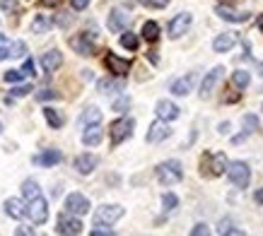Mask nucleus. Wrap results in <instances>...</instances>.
<instances>
[{"label":"nucleus","instance_id":"nucleus-1","mask_svg":"<svg viewBox=\"0 0 263 236\" xmlns=\"http://www.w3.org/2000/svg\"><path fill=\"white\" fill-rule=\"evenodd\" d=\"M157 179H160V183H164V186H174V183H179L183 179L181 162H176V159L162 162V164L157 166Z\"/></svg>","mask_w":263,"mask_h":236},{"label":"nucleus","instance_id":"nucleus-2","mask_svg":"<svg viewBox=\"0 0 263 236\" xmlns=\"http://www.w3.org/2000/svg\"><path fill=\"white\" fill-rule=\"evenodd\" d=\"M227 157H224L222 152H217V154H203V159H200V171L205 173V176H222L224 171H227Z\"/></svg>","mask_w":263,"mask_h":236},{"label":"nucleus","instance_id":"nucleus-3","mask_svg":"<svg viewBox=\"0 0 263 236\" xmlns=\"http://www.w3.org/2000/svg\"><path fill=\"white\" fill-rule=\"evenodd\" d=\"M227 176L237 188H247L251 181V169L247 162H232V164H227Z\"/></svg>","mask_w":263,"mask_h":236},{"label":"nucleus","instance_id":"nucleus-4","mask_svg":"<svg viewBox=\"0 0 263 236\" xmlns=\"http://www.w3.org/2000/svg\"><path fill=\"white\" fill-rule=\"evenodd\" d=\"M133 118H119V121H114L111 128H109V133H111V145H121L123 140H128L130 135H133Z\"/></svg>","mask_w":263,"mask_h":236},{"label":"nucleus","instance_id":"nucleus-5","mask_svg":"<svg viewBox=\"0 0 263 236\" xmlns=\"http://www.w3.org/2000/svg\"><path fill=\"white\" fill-rule=\"evenodd\" d=\"M27 214H29V220H32L34 224H44V222L48 220V203L41 195L32 198V200H29V207H27Z\"/></svg>","mask_w":263,"mask_h":236},{"label":"nucleus","instance_id":"nucleus-6","mask_svg":"<svg viewBox=\"0 0 263 236\" xmlns=\"http://www.w3.org/2000/svg\"><path fill=\"white\" fill-rule=\"evenodd\" d=\"M65 210H68V214L82 217V214L89 212V200L82 193H70V195L65 198Z\"/></svg>","mask_w":263,"mask_h":236},{"label":"nucleus","instance_id":"nucleus-7","mask_svg":"<svg viewBox=\"0 0 263 236\" xmlns=\"http://www.w3.org/2000/svg\"><path fill=\"white\" fill-rule=\"evenodd\" d=\"M121 217H123V207L121 205H104V207H99L95 214V222L97 224H114V222H119Z\"/></svg>","mask_w":263,"mask_h":236},{"label":"nucleus","instance_id":"nucleus-8","mask_svg":"<svg viewBox=\"0 0 263 236\" xmlns=\"http://www.w3.org/2000/svg\"><path fill=\"white\" fill-rule=\"evenodd\" d=\"M130 12L126 8H114L111 15H109V29L111 32H126L128 24H130Z\"/></svg>","mask_w":263,"mask_h":236},{"label":"nucleus","instance_id":"nucleus-9","mask_svg":"<svg viewBox=\"0 0 263 236\" xmlns=\"http://www.w3.org/2000/svg\"><path fill=\"white\" fill-rule=\"evenodd\" d=\"M70 46L80 55H95V34L85 32V34H80V36H72Z\"/></svg>","mask_w":263,"mask_h":236},{"label":"nucleus","instance_id":"nucleus-10","mask_svg":"<svg viewBox=\"0 0 263 236\" xmlns=\"http://www.w3.org/2000/svg\"><path fill=\"white\" fill-rule=\"evenodd\" d=\"M222 72H224L222 65H215V68H213V70L203 77V82H200V96H203V99H208V96L213 94V89H215V85L220 82Z\"/></svg>","mask_w":263,"mask_h":236},{"label":"nucleus","instance_id":"nucleus-11","mask_svg":"<svg viewBox=\"0 0 263 236\" xmlns=\"http://www.w3.org/2000/svg\"><path fill=\"white\" fill-rule=\"evenodd\" d=\"M104 63H106V68H109V72H114L116 77H126L128 70H130V61H126V58H119L116 53H106Z\"/></svg>","mask_w":263,"mask_h":236},{"label":"nucleus","instance_id":"nucleus-12","mask_svg":"<svg viewBox=\"0 0 263 236\" xmlns=\"http://www.w3.org/2000/svg\"><path fill=\"white\" fill-rule=\"evenodd\" d=\"M191 22H193L191 12H181V15H176L174 19L169 22V36H172V39H179V36L191 27Z\"/></svg>","mask_w":263,"mask_h":236},{"label":"nucleus","instance_id":"nucleus-13","mask_svg":"<svg viewBox=\"0 0 263 236\" xmlns=\"http://www.w3.org/2000/svg\"><path fill=\"white\" fill-rule=\"evenodd\" d=\"M58 234H82V222L80 220H75V214L72 217H68V214H61L58 217V227H56Z\"/></svg>","mask_w":263,"mask_h":236},{"label":"nucleus","instance_id":"nucleus-14","mask_svg":"<svg viewBox=\"0 0 263 236\" xmlns=\"http://www.w3.org/2000/svg\"><path fill=\"white\" fill-rule=\"evenodd\" d=\"M169 135H172V128L167 126V121H155V123H152L150 126V130H147V142H152V145H155V142H162V140H167Z\"/></svg>","mask_w":263,"mask_h":236},{"label":"nucleus","instance_id":"nucleus-15","mask_svg":"<svg viewBox=\"0 0 263 236\" xmlns=\"http://www.w3.org/2000/svg\"><path fill=\"white\" fill-rule=\"evenodd\" d=\"M61 63H63V55H61V51H56V48H51V51H46V53L41 55V68H44V72H56L58 68H61Z\"/></svg>","mask_w":263,"mask_h":236},{"label":"nucleus","instance_id":"nucleus-16","mask_svg":"<svg viewBox=\"0 0 263 236\" xmlns=\"http://www.w3.org/2000/svg\"><path fill=\"white\" fill-rule=\"evenodd\" d=\"M193 82H196V75H193V72H189V75H183V77L174 80V82H172V94L186 96L193 89Z\"/></svg>","mask_w":263,"mask_h":236},{"label":"nucleus","instance_id":"nucleus-17","mask_svg":"<svg viewBox=\"0 0 263 236\" xmlns=\"http://www.w3.org/2000/svg\"><path fill=\"white\" fill-rule=\"evenodd\" d=\"M155 111H157V116L162 118V121H174V118H179V106L172 102H167V99H162V102H157V106H155Z\"/></svg>","mask_w":263,"mask_h":236},{"label":"nucleus","instance_id":"nucleus-18","mask_svg":"<svg viewBox=\"0 0 263 236\" xmlns=\"http://www.w3.org/2000/svg\"><path fill=\"white\" fill-rule=\"evenodd\" d=\"M97 164H99V157H95V154H80V157L75 159V169L80 173H92L97 169Z\"/></svg>","mask_w":263,"mask_h":236},{"label":"nucleus","instance_id":"nucleus-19","mask_svg":"<svg viewBox=\"0 0 263 236\" xmlns=\"http://www.w3.org/2000/svg\"><path fill=\"white\" fill-rule=\"evenodd\" d=\"M234 44H237V36H234L232 32H224V34H220V36H215L213 48H215V53H227Z\"/></svg>","mask_w":263,"mask_h":236},{"label":"nucleus","instance_id":"nucleus-20","mask_svg":"<svg viewBox=\"0 0 263 236\" xmlns=\"http://www.w3.org/2000/svg\"><path fill=\"white\" fill-rule=\"evenodd\" d=\"M102 128H99V123H92V126H85V133H82V142L87 145V147H95V145H99L102 142Z\"/></svg>","mask_w":263,"mask_h":236},{"label":"nucleus","instance_id":"nucleus-21","mask_svg":"<svg viewBox=\"0 0 263 236\" xmlns=\"http://www.w3.org/2000/svg\"><path fill=\"white\" fill-rule=\"evenodd\" d=\"M63 159V154L58 150H46V152H41V154H36L34 157V164H39V166H53V164H58Z\"/></svg>","mask_w":263,"mask_h":236},{"label":"nucleus","instance_id":"nucleus-22","mask_svg":"<svg viewBox=\"0 0 263 236\" xmlns=\"http://www.w3.org/2000/svg\"><path fill=\"white\" fill-rule=\"evenodd\" d=\"M97 89L102 94H116V92H123V80L116 77V80H99L97 82Z\"/></svg>","mask_w":263,"mask_h":236},{"label":"nucleus","instance_id":"nucleus-23","mask_svg":"<svg viewBox=\"0 0 263 236\" xmlns=\"http://www.w3.org/2000/svg\"><path fill=\"white\" fill-rule=\"evenodd\" d=\"M5 212H8L12 220H22L24 214H27V207L22 205V200L10 198V200H5Z\"/></svg>","mask_w":263,"mask_h":236},{"label":"nucleus","instance_id":"nucleus-24","mask_svg":"<svg viewBox=\"0 0 263 236\" xmlns=\"http://www.w3.org/2000/svg\"><path fill=\"white\" fill-rule=\"evenodd\" d=\"M217 15L222 17V19H227V22H247L249 19L247 12H234V10L224 8V5H217Z\"/></svg>","mask_w":263,"mask_h":236},{"label":"nucleus","instance_id":"nucleus-25","mask_svg":"<svg viewBox=\"0 0 263 236\" xmlns=\"http://www.w3.org/2000/svg\"><path fill=\"white\" fill-rule=\"evenodd\" d=\"M102 121V111L97 109V106H89V109H85V113L80 116V126H92V123H99Z\"/></svg>","mask_w":263,"mask_h":236},{"label":"nucleus","instance_id":"nucleus-26","mask_svg":"<svg viewBox=\"0 0 263 236\" xmlns=\"http://www.w3.org/2000/svg\"><path fill=\"white\" fill-rule=\"evenodd\" d=\"M51 24L53 22H51L46 15H36L32 22V34H46L48 29H51Z\"/></svg>","mask_w":263,"mask_h":236},{"label":"nucleus","instance_id":"nucleus-27","mask_svg":"<svg viewBox=\"0 0 263 236\" xmlns=\"http://www.w3.org/2000/svg\"><path fill=\"white\" fill-rule=\"evenodd\" d=\"M44 116H46V121H48V126H51V128H61L65 123L63 113H61V111H56V109H44Z\"/></svg>","mask_w":263,"mask_h":236},{"label":"nucleus","instance_id":"nucleus-28","mask_svg":"<svg viewBox=\"0 0 263 236\" xmlns=\"http://www.w3.org/2000/svg\"><path fill=\"white\" fill-rule=\"evenodd\" d=\"M22 195L27 198V200H32V198L41 195V190H39V183L34 181V179H27V181L22 183Z\"/></svg>","mask_w":263,"mask_h":236},{"label":"nucleus","instance_id":"nucleus-29","mask_svg":"<svg viewBox=\"0 0 263 236\" xmlns=\"http://www.w3.org/2000/svg\"><path fill=\"white\" fill-rule=\"evenodd\" d=\"M143 36H145V41H157V36H160L157 22H145L143 24Z\"/></svg>","mask_w":263,"mask_h":236},{"label":"nucleus","instance_id":"nucleus-30","mask_svg":"<svg viewBox=\"0 0 263 236\" xmlns=\"http://www.w3.org/2000/svg\"><path fill=\"white\" fill-rule=\"evenodd\" d=\"M217 231H220V236H222V234H232V236H241V234H244L241 229H237L234 224H232V220L220 222V229H217Z\"/></svg>","mask_w":263,"mask_h":236},{"label":"nucleus","instance_id":"nucleus-31","mask_svg":"<svg viewBox=\"0 0 263 236\" xmlns=\"http://www.w3.org/2000/svg\"><path fill=\"white\" fill-rule=\"evenodd\" d=\"M232 82H234L237 87H241V89H244V87H249L251 77H249V72H247V70H237L234 75H232Z\"/></svg>","mask_w":263,"mask_h":236},{"label":"nucleus","instance_id":"nucleus-32","mask_svg":"<svg viewBox=\"0 0 263 236\" xmlns=\"http://www.w3.org/2000/svg\"><path fill=\"white\" fill-rule=\"evenodd\" d=\"M121 46L128 48V51H136L138 48V36L136 34H130V32H126L123 36H121Z\"/></svg>","mask_w":263,"mask_h":236},{"label":"nucleus","instance_id":"nucleus-33","mask_svg":"<svg viewBox=\"0 0 263 236\" xmlns=\"http://www.w3.org/2000/svg\"><path fill=\"white\" fill-rule=\"evenodd\" d=\"M162 205H164V210H167V212H172L176 205H179V198H176L174 193H164V198H162Z\"/></svg>","mask_w":263,"mask_h":236},{"label":"nucleus","instance_id":"nucleus-34","mask_svg":"<svg viewBox=\"0 0 263 236\" xmlns=\"http://www.w3.org/2000/svg\"><path fill=\"white\" fill-rule=\"evenodd\" d=\"M10 51H12V58H22L27 53V44L24 41H15V44H10Z\"/></svg>","mask_w":263,"mask_h":236},{"label":"nucleus","instance_id":"nucleus-35","mask_svg":"<svg viewBox=\"0 0 263 236\" xmlns=\"http://www.w3.org/2000/svg\"><path fill=\"white\" fill-rule=\"evenodd\" d=\"M58 92H53V89H41V92H36V99L39 102H51V99H58Z\"/></svg>","mask_w":263,"mask_h":236},{"label":"nucleus","instance_id":"nucleus-36","mask_svg":"<svg viewBox=\"0 0 263 236\" xmlns=\"http://www.w3.org/2000/svg\"><path fill=\"white\" fill-rule=\"evenodd\" d=\"M128 106H130V99H128V96H121V99H116V102H114V111H116V113L128 111Z\"/></svg>","mask_w":263,"mask_h":236},{"label":"nucleus","instance_id":"nucleus-37","mask_svg":"<svg viewBox=\"0 0 263 236\" xmlns=\"http://www.w3.org/2000/svg\"><path fill=\"white\" fill-rule=\"evenodd\" d=\"M27 77L22 70H8L5 72V82H22V80Z\"/></svg>","mask_w":263,"mask_h":236},{"label":"nucleus","instance_id":"nucleus-38","mask_svg":"<svg viewBox=\"0 0 263 236\" xmlns=\"http://www.w3.org/2000/svg\"><path fill=\"white\" fill-rule=\"evenodd\" d=\"M29 92H32V85H20V87H15L10 94L12 96H24V94H29Z\"/></svg>","mask_w":263,"mask_h":236},{"label":"nucleus","instance_id":"nucleus-39","mask_svg":"<svg viewBox=\"0 0 263 236\" xmlns=\"http://www.w3.org/2000/svg\"><path fill=\"white\" fill-rule=\"evenodd\" d=\"M5 58H12V51H10L8 41H0V61H5Z\"/></svg>","mask_w":263,"mask_h":236},{"label":"nucleus","instance_id":"nucleus-40","mask_svg":"<svg viewBox=\"0 0 263 236\" xmlns=\"http://www.w3.org/2000/svg\"><path fill=\"white\" fill-rule=\"evenodd\" d=\"M0 8L5 12H15L17 10V0H0Z\"/></svg>","mask_w":263,"mask_h":236},{"label":"nucleus","instance_id":"nucleus-41","mask_svg":"<svg viewBox=\"0 0 263 236\" xmlns=\"http://www.w3.org/2000/svg\"><path fill=\"white\" fill-rule=\"evenodd\" d=\"M114 231L111 229H104V224H97L95 229H92V236H111Z\"/></svg>","mask_w":263,"mask_h":236},{"label":"nucleus","instance_id":"nucleus-42","mask_svg":"<svg viewBox=\"0 0 263 236\" xmlns=\"http://www.w3.org/2000/svg\"><path fill=\"white\" fill-rule=\"evenodd\" d=\"M145 5H147V8H167L169 5V0H145Z\"/></svg>","mask_w":263,"mask_h":236},{"label":"nucleus","instance_id":"nucleus-43","mask_svg":"<svg viewBox=\"0 0 263 236\" xmlns=\"http://www.w3.org/2000/svg\"><path fill=\"white\" fill-rule=\"evenodd\" d=\"M22 72L27 75V77H32V75H34V63H32V58H27V61H24Z\"/></svg>","mask_w":263,"mask_h":236},{"label":"nucleus","instance_id":"nucleus-44","mask_svg":"<svg viewBox=\"0 0 263 236\" xmlns=\"http://www.w3.org/2000/svg\"><path fill=\"white\" fill-rule=\"evenodd\" d=\"M70 5L72 10H85L89 5V0H70Z\"/></svg>","mask_w":263,"mask_h":236},{"label":"nucleus","instance_id":"nucleus-45","mask_svg":"<svg viewBox=\"0 0 263 236\" xmlns=\"http://www.w3.org/2000/svg\"><path fill=\"white\" fill-rule=\"evenodd\" d=\"M191 234H193V236H200V234L205 236V234H208V227H205V224H196V227L191 229Z\"/></svg>","mask_w":263,"mask_h":236},{"label":"nucleus","instance_id":"nucleus-46","mask_svg":"<svg viewBox=\"0 0 263 236\" xmlns=\"http://www.w3.org/2000/svg\"><path fill=\"white\" fill-rule=\"evenodd\" d=\"M61 3H63V0H41V5H46V8H56Z\"/></svg>","mask_w":263,"mask_h":236},{"label":"nucleus","instance_id":"nucleus-47","mask_svg":"<svg viewBox=\"0 0 263 236\" xmlns=\"http://www.w3.org/2000/svg\"><path fill=\"white\" fill-rule=\"evenodd\" d=\"M256 203H261V205H263V188H261V190H256Z\"/></svg>","mask_w":263,"mask_h":236},{"label":"nucleus","instance_id":"nucleus-48","mask_svg":"<svg viewBox=\"0 0 263 236\" xmlns=\"http://www.w3.org/2000/svg\"><path fill=\"white\" fill-rule=\"evenodd\" d=\"M256 24H258V29L263 32V15H258V19H256Z\"/></svg>","mask_w":263,"mask_h":236},{"label":"nucleus","instance_id":"nucleus-49","mask_svg":"<svg viewBox=\"0 0 263 236\" xmlns=\"http://www.w3.org/2000/svg\"><path fill=\"white\" fill-rule=\"evenodd\" d=\"M258 72H261V77H263V63H261V65H258Z\"/></svg>","mask_w":263,"mask_h":236},{"label":"nucleus","instance_id":"nucleus-50","mask_svg":"<svg viewBox=\"0 0 263 236\" xmlns=\"http://www.w3.org/2000/svg\"><path fill=\"white\" fill-rule=\"evenodd\" d=\"M0 41H8V39H5V36H3V34H0Z\"/></svg>","mask_w":263,"mask_h":236},{"label":"nucleus","instance_id":"nucleus-51","mask_svg":"<svg viewBox=\"0 0 263 236\" xmlns=\"http://www.w3.org/2000/svg\"><path fill=\"white\" fill-rule=\"evenodd\" d=\"M222 3H232V0H222Z\"/></svg>","mask_w":263,"mask_h":236}]
</instances>
